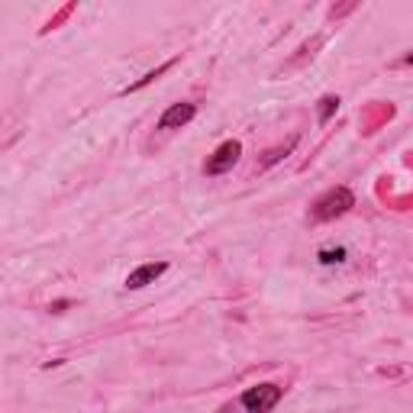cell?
I'll return each mask as SVG.
<instances>
[{
  "label": "cell",
  "instance_id": "6da1fadb",
  "mask_svg": "<svg viewBox=\"0 0 413 413\" xmlns=\"http://www.w3.org/2000/svg\"><path fill=\"white\" fill-rule=\"evenodd\" d=\"M352 204H355L352 191H349V188H333V191H326L317 204H313V216H317V220H333V216L346 213Z\"/></svg>",
  "mask_w": 413,
  "mask_h": 413
},
{
  "label": "cell",
  "instance_id": "7a4b0ae2",
  "mask_svg": "<svg viewBox=\"0 0 413 413\" xmlns=\"http://www.w3.org/2000/svg\"><path fill=\"white\" fill-rule=\"evenodd\" d=\"M278 401H281V387L278 385H255L243 394L245 413H268L278 407Z\"/></svg>",
  "mask_w": 413,
  "mask_h": 413
},
{
  "label": "cell",
  "instance_id": "3957f363",
  "mask_svg": "<svg viewBox=\"0 0 413 413\" xmlns=\"http://www.w3.org/2000/svg\"><path fill=\"white\" fill-rule=\"evenodd\" d=\"M239 155H243V146H239V139H226L220 149L206 159V165H204V171L206 175H223V171H229L239 161Z\"/></svg>",
  "mask_w": 413,
  "mask_h": 413
},
{
  "label": "cell",
  "instance_id": "277c9868",
  "mask_svg": "<svg viewBox=\"0 0 413 413\" xmlns=\"http://www.w3.org/2000/svg\"><path fill=\"white\" fill-rule=\"evenodd\" d=\"M197 116V107L188 100H181V103H171L168 110L161 113V120H159V130H181V126H188L191 120Z\"/></svg>",
  "mask_w": 413,
  "mask_h": 413
},
{
  "label": "cell",
  "instance_id": "5b68a950",
  "mask_svg": "<svg viewBox=\"0 0 413 413\" xmlns=\"http://www.w3.org/2000/svg\"><path fill=\"white\" fill-rule=\"evenodd\" d=\"M165 272H168V265H165V262L139 265L136 272H130V278H126V288H130V291H139V288H146V284H155Z\"/></svg>",
  "mask_w": 413,
  "mask_h": 413
},
{
  "label": "cell",
  "instance_id": "8992f818",
  "mask_svg": "<svg viewBox=\"0 0 413 413\" xmlns=\"http://www.w3.org/2000/svg\"><path fill=\"white\" fill-rule=\"evenodd\" d=\"M339 110V97H323L319 100V123H329V116Z\"/></svg>",
  "mask_w": 413,
  "mask_h": 413
},
{
  "label": "cell",
  "instance_id": "52a82bcc",
  "mask_svg": "<svg viewBox=\"0 0 413 413\" xmlns=\"http://www.w3.org/2000/svg\"><path fill=\"white\" fill-rule=\"evenodd\" d=\"M342 258H346V252H342V249H336V252H319V262H342Z\"/></svg>",
  "mask_w": 413,
  "mask_h": 413
},
{
  "label": "cell",
  "instance_id": "ba28073f",
  "mask_svg": "<svg viewBox=\"0 0 413 413\" xmlns=\"http://www.w3.org/2000/svg\"><path fill=\"white\" fill-rule=\"evenodd\" d=\"M404 65H413V52L410 55H404Z\"/></svg>",
  "mask_w": 413,
  "mask_h": 413
}]
</instances>
